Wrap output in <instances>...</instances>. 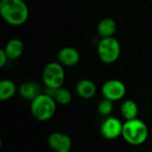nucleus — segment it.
<instances>
[{
	"label": "nucleus",
	"instance_id": "nucleus-16",
	"mask_svg": "<svg viewBox=\"0 0 152 152\" xmlns=\"http://www.w3.org/2000/svg\"><path fill=\"white\" fill-rule=\"evenodd\" d=\"M53 98L56 103H58L59 105L64 106V105L69 104L72 101V93L67 89L60 87L55 90Z\"/></svg>",
	"mask_w": 152,
	"mask_h": 152
},
{
	"label": "nucleus",
	"instance_id": "nucleus-19",
	"mask_svg": "<svg viewBox=\"0 0 152 152\" xmlns=\"http://www.w3.org/2000/svg\"><path fill=\"white\" fill-rule=\"evenodd\" d=\"M2 147V140H1V137H0V148Z\"/></svg>",
	"mask_w": 152,
	"mask_h": 152
},
{
	"label": "nucleus",
	"instance_id": "nucleus-1",
	"mask_svg": "<svg viewBox=\"0 0 152 152\" xmlns=\"http://www.w3.org/2000/svg\"><path fill=\"white\" fill-rule=\"evenodd\" d=\"M0 16L12 26H21L29 18V8L23 0H1Z\"/></svg>",
	"mask_w": 152,
	"mask_h": 152
},
{
	"label": "nucleus",
	"instance_id": "nucleus-21",
	"mask_svg": "<svg viewBox=\"0 0 152 152\" xmlns=\"http://www.w3.org/2000/svg\"><path fill=\"white\" fill-rule=\"evenodd\" d=\"M149 1H150V2H151V3H152V0H149Z\"/></svg>",
	"mask_w": 152,
	"mask_h": 152
},
{
	"label": "nucleus",
	"instance_id": "nucleus-13",
	"mask_svg": "<svg viewBox=\"0 0 152 152\" xmlns=\"http://www.w3.org/2000/svg\"><path fill=\"white\" fill-rule=\"evenodd\" d=\"M116 23L110 17L102 19L97 26V33L100 38L112 37L116 31Z\"/></svg>",
	"mask_w": 152,
	"mask_h": 152
},
{
	"label": "nucleus",
	"instance_id": "nucleus-9",
	"mask_svg": "<svg viewBox=\"0 0 152 152\" xmlns=\"http://www.w3.org/2000/svg\"><path fill=\"white\" fill-rule=\"evenodd\" d=\"M81 59L79 51L72 47L62 48L57 53V61L64 67L75 66Z\"/></svg>",
	"mask_w": 152,
	"mask_h": 152
},
{
	"label": "nucleus",
	"instance_id": "nucleus-6",
	"mask_svg": "<svg viewBox=\"0 0 152 152\" xmlns=\"http://www.w3.org/2000/svg\"><path fill=\"white\" fill-rule=\"evenodd\" d=\"M101 93L105 99L111 101L121 100L126 93V87L124 83L117 79H111L104 83L101 87Z\"/></svg>",
	"mask_w": 152,
	"mask_h": 152
},
{
	"label": "nucleus",
	"instance_id": "nucleus-15",
	"mask_svg": "<svg viewBox=\"0 0 152 152\" xmlns=\"http://www.w3.org/2000/svg\"><path fill=\"white\" fill-rule=\"evenodd\" d=\"M120 112L125 121L132 120V119L137 118V115L139 113V107H138L137 103L134 100L126 99L122 103L121 107H120Z\"/></svg>",
	"mask_w": 152,
	"mask_h": 152
},
{
	"label": "nucleus",
	"instance_id": "nucleus-3",
	"mask_svg": "<svg viewBox=\"0 0 152 152\" xmlns=\"http://www.w3.org/2000/svg\"><path fill=\"white\" fill-rule=\"evenodd\" d=\"M56 111V102L47 93H40L31 101V113L32 116L40 122L51 119Z\"/></svg>",
	"mask_w": 152,
	"mask_h": 152
},
{
	"label": "nucleus",
	"instance_id": "nucleus-18",
	"mask_svg": "<svg viewBox=\"0 0 152 152\" xmlns=\"http://www.w3.org/2000/svg\"><path fill=\"white\" fill-rule=\"evenodd\" d=\"M7 60H8V58H7V56L6 55L5 50L2 49V48H0V69L3 68L6 65Z\"/></svg>",
	"mask_w": 152,
	"mask_h": 152
},
{
	"label": "nucleus",
	"instance_id": "nucleus-8",
	"mask_svg": "<svg viewBox=\"0 0 152 152\" xmlns=\"http://www.w3.org/2000/svg\"><path fill=\"white\" fill-rule=\"evenodd\" d=\"M48 144L54 152H70L72 139L64 132H53L48 138Z\"/></svg>",
	"mask_w": 152,
	"mask_h": 152
},
{
	"label": "nucleus",
	"instance_id": "nucleus-7",
	"mask_svg": "<svg viewBox=\"0 0 152 152\" xmlns=\"http://www.w3.org/2000/svg\"><path fill=\"white\" fill-rule=\"evenodd\" d=\"M123 123L116 117L107 116L100 125V134L107 140H115L122 135Z\"/></svg>",
	"mask_w": 152,
	"mask_h": 152
},
{
	"label": "nucleus",
	"instance_id": "nucleus-12",
	"mask_svg": "<svg viewBox=\"0 0 152 152\" xmlns=\"http://www.w3.org/2000/svg\"><path fill=\"white\" fill-rule=\"evenodd\" d=\"M4 50L8 60H16L23 55L24 50V45L21 39H12L7 43Z\"/></svg>",
	"mask_w": 152,
	"mask_h": 152
},
{
	"label": "nucleus",
	"instance_id": "nucleus-20",
	"mask_svg": "<svg viewBox=\"0 0 152 152\" xmlns=\"http://www.w3.org/2000/svg\"><path fill=\"white\" fill-rule=\"evenodd\" d=\"M151 137H152V131H151Z\"/></svg>",
	"mask_w": 152,
	"mask_h": 152
},
{
	"label": "nucleus",
	"instance_id": "nucleus-4",
	"mask_svg": "<svg viewBox=\"0 0 152 152\" xmlns=\"http://www.w3.org/2000/svg\"><path fill=\"white\" fill-rule=\"evenodd\" d=\"M97 53L99 60L104 64H113L120 56L121 45L114 36L101 38L97 46Z\"/></svg>",
	"mask_w": 152,
	"mask_h": 152
},
{
	"label": "nucleus",
	"instance_id": "nucleus-5",
	"mask_svg": "<svg viewBox=\"0 0 152 152\" xmlns=\"http://www.w3.org/2000/svg\"><path fill=\"white\" fill-rule=\"evenodd\" d=\"M65 79L64 66L57 62H50L47 64L43 69L42 81L46 88L56 90L63 86Z\"/></svg>",
	"mask_w": 152,
	"mask_h": 152
},
{
	"label": "nucleus",
	"instance_id": "nucleus-10",
	"mask_svg": "<svg viewBox=\"0 0 152 152\" xmlns=\"http://www.w3.org/2000/svg\"><path fill=\"white\" fill-rule=\"evenodd\" d=\"M75 91L79 97L84 99H90L96 95L97 87L91 80L82 79L76 83Z\"/></svg>",
	"mask_w": 152,
	"mask_h": 152
},
{
	"label": "nucleus",
	"instance_id": "nucleus-14",
	"mask_svg": "<svg viewBox=\"0 0 152 152\" xmlns=\"http://www.w3.org/2000/svg\"><path fill=\"white\" fill-rule=\"evenodd\" d=\"M15 83L9 79L0 80V101H7L16 93Z\"/></svg>",
	"mask_w": 152,
	"mask_h": 152
},
{
	"label": "nucleus",
	"instance_id": "nucleus-11",
	"mask_svg": "<svg viewBox=\"0 0 152 152\" xmlns=\"http://www.w3.org/2000/svg\"><path fill=\"white\" fill-rule=\"evenodd\" d=\"M40 93H42L41 87L34 82L23 83L19 87V94L25 100L32 101Z\"/></svg>",
	"mask_w": 152,
	"mask_h": 152
},
{
	"label": "nucleus",
	"instance_id": "nucleus-2",
	"mask_svg": "<svg viewBox=\"0 0 152 152\" xmlns=\"http://www.w3.org/2000/svg\"><path fill=\"white\" fill-rule=\"evenodd\" d=\"M121 136L128 144L139 146L147 140L148 137V129L147 124L140 119L134 118L126 120L123 124Z\"/></svg>",
	"mask_w": 152,
	"mask_h": 152
},
{
	"label": "nucleus",
	"instance_id": "nucleus-17",
	"mask_svg": "<svg viewBox=\"0 0 152 152\" xmlns=\"http://www.w3.org/2000/svg\"><path fill=\"white\" fill-rule=\"evenodd\" d=\"M113 108H114L113 101L105 98L98 103V107H97L98 113L104 116H108L112 113Z\"/></svg>",
	"mask_w": 152,
	"mask_h": 152
},
{
	"label": "nucleus",
	"instance_id": "nucleus-22",
	"mask_svg": "<svg viewBox=\"0 0 152 152\" xmlns=\"http://www.w3.org/2000/svg\"><path fill=\"white\" fill-rule=\"evenodd\" d=\"M0 2H1V0H0Z\"/></svg>",
	"mask_w": 152,
	"mask_h": 152
}]
</instances>
